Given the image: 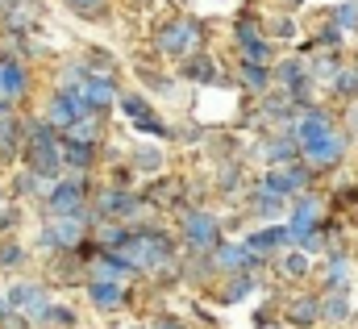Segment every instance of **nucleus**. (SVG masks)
<instances>
[{"label": "nucleus", "instance_id": "nucleus-1", "mask_svg": "<svg viewBox=\"0 0 358 329\" xmlns=\"http://www.w3.org/2000/svg\"><path fill=\"white\" fill-rule=\"evenodd\" d=\"M25 163L38 179H55L63 171V150H59V138H55L50 121H29L25 125Z\"/></svg>", "mask_w": 358, "mask_h": 329}, {"label": "nucleus", "instance_id": "nucleus-2", "mask_svg": "<svg viewBox=\"0 0 358 329\" xmlns=\"http://www.w3.org/2000/svg\"><path fill=\"white\" fill-rule=\"evenodd\" d=\"M117 258L125 267H163L171 258V242L155 230H138V234H125V242L117 246Z\"/></svg>", "mask_w": 358, "mask_h": 329}, {"label": "nucleus", "instance_id": "nucleus-3", "mask_svg": "<svg viewBox=\"0 0 358 329\" xmlns=\"http://www.w3.org/2000/svg\"><path fill=\"white\" fill-rule=\"evenodd\" d=\"M8 309H17V313H25L29 321H42L46 317V309H50V300H46V292L38 288V284H17V288H8Z\"/></svg>", "mask_w": 358, "mask_h": 329}, {"label": "nucleus", "instance_id": "nucleus-4", "mask_svg": "<svg viewBox=\"0 0 358 329\" xmlns=\"http://www.w3.org/2000/svg\"><path fill=\"white\" fill-rule=\"evenodd\" d=\"M80 204H84V179H63L46 196V209L55 217H80Z\"/></svg>", "mask_w": 358, "mask_h": 329}, {"label": "nucleus", "instance_id": "nucleus-5", "mask_svg": "<svg viewBox=\"0 0 358 329\" xmlns=\"http://www.w3.org/2000/svg\"><path fill=\"white\" fill-rule=\"evenodd\" d=\"M80 238H84V217H55L42 230V246L50 250H71Z\"/></svg>", "mask_w": 358, "mask_h": 329}, {"label": "nucleus", "instance_id": "nucleus-6", "mask_svg": "<svg viewBox=\"0 0 358 329\" xmlns=\"http://www.w3.org/2000/svg\"><path fill=\"white\" fill-rule=\"evenodd\" d=\"M25 88H29L25 67H21L17 59L0 55V100H4V104H13V100H21V96H25Z\"/></svg>", "mask_w": 358, "mask_h": 329}, {"label": "nucleus", "instance_id": "nucleus-7", "mask_svg": "<svg viewBox=\"0 0 358 329\" xmlns=\"http://www.w3.org/2000/svg\"><path fill=\"white\" fill-rule=\"evenodd\" d=\"M159 46H163L167 55H187V50L196 46V25H192V21L163 25V34H159Z\"/></svg>", "mask_w": 358, "mask_h": 329}, {"label": "nucleus", "instance_id": "nucleus-8", "mask_svg": "<svg viewBox=\"0 0 358 329\" xmlns=\"http://www.w3.org/2000/svg\"><path fill=\"white\" fill-rule=\"evenodd\" d=\"M183 234H187V242L196 250H208L217 242V221H213L208 213H187V217H183Z\"/></svg>", "mask_w": 358, "mask_h": 329}, {"label": "nucleus", "instance_id": "nucleus-9", "mask_svg": "<svg viewBox=\"0 0 358 329\" xmlns=\"http://www.w3.org/2000/svg\"><path fill=\"white\" fill-rule=\"evenodd\" d=\"M121 108H125V117H129L138 130H146V134H167V125L150 113V104H146L142 96H121Z\"/></svg>", "mask_w": 358, "mask_h": 329}, {"label": "nucleus", "instance_id": "nucleus-10", "mask_svg": "<svg viewBox=\"0 0 358 329\" xmlns=\"http://www.w3.org/2000/svg\"><path fill=\"white\" fill-rule=\"evenodd\" d=\"M317 213H321L317 196H300V204L292 209V225H287V234H292V238H308L313 225H317Z\"/></svg>", "mask_w": 358, "mask_h": 329}, {"label": "nucleus", "instance_id": "nucleus-11", "mask_svg": "<svg viewBox=\"0 0 358 329\" xmlns=\"http://www.w3.org/2000/svg\"><path fill=\"white\" fill-rule=\"evenodd\" d=\"M129 271H134V267H125L117 254H100V258L92 262V284H121Z\"/></svg>", "mask_w": 358, "mask_h": 329}, {"label": "nucleus", "instance_id": "nucleus-12", "mask_svg": "<svg viewBox=\"0 0 358 329\" xmlns=\"http://www.w3.org/2000/svg\"><path fill=\"white\" fill-rule=\"evenodd\" d=\"M304 150H308V159L317 167H329V163L342 159V138H338V134H325V138H317V142L304 146Z\"/></svg>", "mask_w": 358, "mask_h": 329}, {"label": "nucleus", "instance_id": "nucleus-13", "mask_svg": "<svg viewBox=\"0 0 358 329\" xmlns=\"http://www.w3.org/2000/svg\"><path fill=\"white\" fill-rule=\"evenodd\" d=\"M21 121L8 113V117H0V163H8L13 155H17V146H21Z\"/></svg>", "mask_w": 358, "mask_h": 329}, {"label": "nucleus", "instance_id": "nucleus-14", "mask_svg": "<svg viewBox=\"0 0 358 329\" xmlns=\"http://www.w3.org/2000/svg\"><path fill=\"white\" fill-rule=\"evenodd\" d=\"M304 183V171H271L267 179H263V192L271 196H287V192H296Z\"/></svg>", "mask_w": 358, "mask_h": 329}, {"label": "nucleus", "instance_id": "nucleus-15", "mask_svg": "<svg viewBox=\"0 0 358 329\" xmlns=\"http://www.w3.org/2000/svg\"><path fill=\"white\" fill-rule=\"evenodd\" d=\"M100 213H134L138 209V196L134 192H121V188H108V192H100V204H96Z\"/></svg>", "mask_w": 358, "mask_h": 329}, {"label": "nucleus", "instance_id": "nucleus-16", "mask_svg": "<svg viewBox=\"0 0 358 329\" xmlns=\"http://www.w3.org/2000/svg\"><path fill=\"white\" fill-rule=\"evenodd\" d=\"M238 42L246 46V63H263V59L271 55L267 42H263V38L255 34V25H250V21H242V25H238Z\"/></svg>", "mask_w": 358, "mask_h": 329}, {"label": "nucleus", "instance_id": "nucleus-17", "mask_svg": "<svg viewBox=\"0 0 358 329\" xmlns=\"http://www.w3.org/2000/svg\"><path fill=\"white\" fill-rule=\"evenodd\" d=\"M88 296H92L96 309H121L125 304V288L121 284H92Z\"/></svg>", "mask_w": 358, "mask_h": 329}, {"label": "nucleus", "instance_id": "nucleus-18", "mask_svg": "<svg viewBox=\"0 0 358 329\" xmlns=\"http://www.w3.org/2000/svg\"><path fill=\"white\" fill-rule=\"evenodd\" d=\"M100 138V117L92 113V117H80L71 130H67V142H84V146H92Z\"/></svg>", "mask_w": 358, "mask_h": 329}, {"label": "nucleus", "instance_id": "nucleus-19", "mask_svg": "<svg viewBox=\"0 0 358 329\" xmlns=\"http://www.w3.org/2000/svg\"><path fill=\"white\" fill-rule=\"evenodd\" d=\"M59 150H63V163L67 167H80V171H84V167L92 163V146H84V142H67V138H63Z\"/></svg>", "mask_w": 358, "mask_h": 329}, {"label": "nucleus", "instance_id": "nucleus-20", "mask_svg": "<svg viewBox=\"0 0 358 329\" xmlns=\"http://www.w3.org/2000/svg\"><path fill=\"white\" fill-rule=\"evenodd\" d=\"M287 238H292V234H287V230H263V234H255V238H250V254H259V250H263V254H267V250H275V246H283V242H287Z\"/></svg>", "mask_w": 358, "mask_h": 329}, {"label": "nucleus", "instance_id": "nucleus-21", "mask_svg": "<svg viewBox=\"0 0 358 329\" xmlns=\"http://www.w3.org/2000/svg\"><path fill=\"white\" fill-rule=\"evenodd\" d=\"M42 326L71 329V326H76V313H71V309H63V304H50V309H46V317H42Z\"/></svg>", "mask_w": 358, "mask_h": 329}, {"label": "nucleus", "instance_id": "nucleus-22", "mask_svg": "<svg viewBox=\"0 0 358 329\" xmlns=\"http://www.w3.org/2000/svg\"><path fill=\"white\" fill-rule=\"evenodd\" d=\"M250 288H255V275H238V279H229V284H225L221 300H242V296H246Z\"/></svg>", "mask_w": 358, "mask_h": 329}, {"label": "nucleus", "instance_id": "nucleus-23", "mask_svg": "<svg viewBox=\"0 0 358 329\" xmlns=\"http://www.w3.org/2000/svg\"><path fill=\"white\" fill-rule=\"evenodd\" d=\"M321 313H325L329 321H342V317H346V296H342V292H334V296L321 304Z\"/></svg>", "mask_w": 358, "mask_h": 329}, {"label": "nucleus", "instance_id": "nucleus-24", "mask_svg": "<svg viewBox=\"0 0 358 329\" xmlns=\"http://www.w3.org/2000/svg\"><path fill=\"white\" fill-rule=\"evenodd\" d=\"M17 262H25V250L17 242H0V267H17Z\"/></svg>", "mask_w": 358, "mask_h": 329}, {"label": "nucleus", "instance_id": "nucleus-25", "mask_svg": "<svg viewBox=\"0 0 358 329\" xmlns=\"http://www.w3.org/2000/svg\"><path fill=\"white\" fill-rule=\"evenodd\" d=\"M38 188H42V179H38L34 171H25V175H17V196H38Z\"/></svg>", "mask_w": 358, "mask_h": 329}, {"label": "nucleus", "instance_id": "nucleus-26", "mask_svg": "<svg viewBox=\"0 0 358 329\" xmlns=\"http://www.w3.org/2000/svg\"><path fill=\"white\" fill-rule=\"evenodd\" d=\"M313 317H317V304H313V300H300V304L292 309V321H296V326H313Z\"/></svg>", "mask_w": 358, "mask_h": 329}, {"label": "nucleus", "instance_id": "nucleus-27", "mask_svg": "<svg viewBox=\"0 0 358 329\" xmlns=\"http://www.w3.org/2000/svg\"><path fill=\"white\" fill-rule=\"evenodd\" d=\"M242 76H246V83H250L255 92H263V88H267V71H263L259 63H246V71H242Z\"/></svg>", "mask_w": 358, "mask_h": 329}, {"label": "nucleus", "instance_id": "nucleus-28", "mask_svg": "<svg viewBox=\"0 0 358 329\" xmlns=\"http://www.w3.org/2000/svg\"><path fill=\"white\" fill-rule=\"evenodd\" d=\"M134 159H138V167H142V171H159V159H163V155H159L155 146H142Z\"/></svg>", "mask_w": 358, "mask_h": 329}, {"label": "nucleus", "instance_id": "nucleus-29", "mask_svg": "<svg viewBox=\"0 0 358 329\" xmlns=\"http://www.w3.org/2000/svg\"><path fill=\"white\" fill-rule=\"evenodd\" d=\"M338 25L342 29H358V4H342L338 8Z\"/></svg>", "mask_w": 358, "mask_h": 329}, {"label": "nucleus", "instance_id": "nucleus-30", "mask_svg": "<svg viewBox=\"0 0 358 329\" xmlns=\"http://www.w3.org/2000/svg\"><path fill=\"white\" fill-rule=\"evenodd\" d=\"M338 92L342 96H358V71H342L338 76Z\"/></svg>", "mask_w": 358, "mask_h": 329}, {"label": "nucleus", "instance_id": "nucleus-31", "mask_svg": "<svg viewBox=\"0 0 358 329\" xmlns=\"http://www.w3.org/2000/svg\"><path fill=\"white\" fill-rule=\"evenodd\" d=\"M283 271H287V275H304V271H308V258H304V254H287V258H283Z\"/></svg>", "mask_w": 358, "mask_h": 329}, {"label": "nucleus", "instance_id": "nucleus-32", "mask_svg": "<svg viewBox=\"0 0 358 329\" xmlns=\"http://www.w3.org/2000/svg\"><path fill=\"white\" fill-rule=\"evenodd\" d=\"M67 4H71L76 13H84V17H96V13L104 8V0H67Z\"/></svg>", "mask_w": 358, "mask_h": 329}, {"label": "nucleus", "instance_id": "nucleus-33", "mask_svg": "<svg viewBox=\"0 0 358 329\" xmlns=\"http://www.w3.org/2000/svg\"><path fill=\"white\" fill-rule=\"evenodd\" d=\"M279 80L292 83L287 92H296V80H300V63H283V67H279Z\"/></svg>", "mask_w": 358, "mask_h": 329}, {"label": "nucleus", "instance_id": "nucleus-34", "mask_svg": "<svg viewBox=\"0 0 358 329\" xmlns=\"http://www.w3.org/2000/svg\"><path fill=\"white\" fill-rule=\"evenodd\" d=\"M255 209H259V213H279V196H259V200H255Z\"/></svg>", "mask_w": 358, "mask_h": 329}, {"label": "nucleus", "instance_id": "nucleus-35", "mask_svg": "<svg viewBox=\"0 0 358 329\" xmlns=\"http://www.w3.org/2000/svg\"><path fill=\"white\" fill-rule=\"evenodd\" d=\"M187 71H192L196 80H213V63H208V59H200V63H192Z\"/></svg>", "mask_w": 358, "mask_h": 329}, {"label": "nucleus", "instance_id": "nucleus-36", "mask_svg": "<svg viewBox=\"0 0 358 329\" xmlns=\"http://www.w3.org/2000/svg\"><path fill=\"white\" fill-rule=\"evenodd\" d=\"M13 225H17V209H4V204H0V234L13 230Z\"/></svg>", "mask_w": 358, "mask_h": 329}, {"label": "nucleus", "instance_id": "nucleus-37", "mask_svg": "<svg viewBox=\"0 0 358 329\" xmlns=\"http://www.w3.org/2000/svg\"><path fill=\"white\" fill-rule=\"evenodd\" d=\"M317 76H338V63H334V59H321V63H317Z\"/></svg>", "mask_w": 358, "mask_h": 329}, {"label": "nucleus", "instance_id": "nucleus-38", "mask_svg": "<svg viewBox=\"0 0 358 329\" xmlns=\"http://www.w3.org/2000/svg\"><path fill=\"white\" fill-rule=\"evenodd\" d=\"M0 329H25V317H17V313H8V317L0 321Z\"/></svg>", "mask_w": 358, "mask_h": 329}, {"label": "nucleus", "instance_id": "nucleus-39", "mask_svg": "<svg viewBox=\"0 0 358 329\" xmlns=\"http://www.w3.org/2000/svg\"><path fill=\"white\" fill-rule=\"evenodd\" d=\"M4 317H8V300L0 296V321H4Z\"/></svg>", "mask_w": 358, "mask_h": 329}, {"label": "nucleus", "instance_id": "nucleus-40", "mask_svg": "<svg viewBox=\"0 0 358 329\" xmlns=\"http://www.w3.org/2000/svg\"><path fill=\"white\" fill-rule=\"evenodd\" d=\"M159 329H183L179 321H159Z\"/></svg>", "mask_w": 358, "mask_h": 329}, {"label": "nucleus", "instance_id": "nucleus-41", "mask_svg": "<svg viewBox=\"0 0 358 329\" xmlns=\"http://www.w3.org/2000/svg\"><path fill=\"white\" fill-rule=\"evenodd\" d=\"M350 125L358 130V108H350Z\"/></svg>", "mask_w": 358, "mask_h": 329}, {"label": "nucleus", "instance_id": "nucleus-42", "mask_svg": "<svg viewBox=\"0 0 358 329\" xmlns=\"http://www.w3.org/2000/svg\"><path fill=\"white\" fill-rule=\"evenodd\" d=\"M287 4H300V0H287Z\"/></svg>", "mask_w": 358, "mask_h": 329}]
</instances>
